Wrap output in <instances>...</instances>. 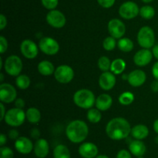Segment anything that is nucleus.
<instances>
[{"mask_svg": "<svg viewBox=\"0 0 158 158\" xmlns=\"http://www.w3.org/2000/svg\"><path fill=\"white\" fill-rule=\"evenodd\" d=\"M131 129V124L126 119L117 117L108 122L106 126V133L111 139L121 140L129 136Z\"/></svg>", "mask_w": 158, "mask_h": 158, "instance_id": "f257e3e1", "label": "nucleus"}, {"mask_svg": "<svg viewBox=\"0 0 158 158\" xmlns=\"http://www.w3.org/2000/svg\"><path fill=\"white\" fill-rule=\"evenodd\" d=\"M89 133L88 125L83 120H73L66 128V135L69 141L74 143H80L86 139Z\"/></svg>", "mask_w": 158, "mask_h": 158, "instance_id": "f03ea898", "label": "nucleus"}, {"mask_svg": "<svg viewBox=\"0 0 158 158\" xmlns=\"http://www.w3.org/2000/svg\"><path fill=\"white\" fill-rule=\"evenodd\" d=\"M73 102L80 108L89 109L95 105L96 98L92 91L83 88L76 91L73 95Z\"/></svg>", "mask_w": 158, "mask_h": 158, "instance_id": "7ed1b4c3", "label": "nucleus"}, {"mask_svg": "<svg viewBox=\"0 0 158 158\" xmlns=\"http://www.w3.org/2000/svg\"><path fill=\"white\" fill-rule=\"evenodd\" d=\"M137 42L142 48H152L155 43V33L152 28L148 26L140 28L137 33Z\"/></svg>", "mask_w": 158, "mask_h": 158, "instance_id": "20e7f679", "label": "nucleus"}, {"mask_svg": "<svg viewBox=\"0 0 158 158\" xmlns=\"http://www.w3.org/2000/svg\"><path fill=\"white\" fill-rule=\"evenodd\" d=\"M26 118V113L22 108H13L8 110L5 116L4 121L12 127H18L24 122Z\"/></svg>", "mask_w": 158, "mask_h": 158, "instance_id": "39448f33", "label": "nucleus"}, {"mask_svg": "<svg viewBox=\"0 0 158 158\" xmlns=\"http://www.w3.org/2000/svg\"><path fill=\"white\" fill-rule=\"evenodd\" d=\"M23 61L17 55H11L5 60L4 69L9 75L19 76L23 71Z\"/></svg>", "mask_w": 158, "mask_h": 158, "instance_id": "423d86ee", "label": "nucleus"}, {"mask_svg": "<svg viewBox=\"0 0 158 158\" xmlns=\"http://www.w3.org/2000/svg\"><path fill=\"white\" fill-rule=\"evenodd\" d=\"M39 48L46 55L53 56L60 50V44L52 37H43L39 42Z\"/></svg>", "mask_w": 158, "mask_h": 158, "instance_id": "0eeeda50", "label": "nucleus"}, {"mask_svg": "<svg viewBox=\"0 0 158 158\" xmlns=\"http://www.w3.org/2000/svg\"><path fill=\"white\" fill-rule=\"evenodd\" d=\"M56 80L61 84L69 83L74 77V71L70 66L66 64L60 65L54 72Z\"/></svg>", "mask_w": 158, "mask_h": 158, "instance_id": "6e6552de", "label": "nucleus"}, {"mask_svg": "<svg viewBox=\"0 0 158 158\" xmlns=\"http://www.w3.org/2000/svg\"><path fill=\"white\" fill-rule=\"evenodd\" d=\"M140 13V9L137 3L132 1L123 2L119 8V14L124 20H132Z\"/></svg>", "mask_w": 158, "mask_h": 158, "instance_id": "1a4fd4ad", "label": "nucleus"}, {"mask_svg": "<svg viewBox=\"0 0 158 158\" xmlns=\"http://www.w3.org/2000/svg\"><path fill=\"white\" fill-rule=\"evenodd\" d=\"M46 19L49 26L56 29L63 27L66 23V19L64 14L57 9L49 11L46 15Z\"/></svg>", "mask_w": 158, "mask_h": 158, "instance_id": "9d476101", "label": "nucleus"}, {"mask_svg": "<svg viewBox=\"0 0 158 158\" xmlns=\"http://www.w3.org/2000/svg\"><path fill=\"white\" fill-rule=\"evenodd\" d=\"M17 99V91L14 86L9 83L0 85V100L2 103H11Z\"/></svg>", "mask_w": 158, "mask_h": 158, "instance_id": "9b49d317", "label": "nucleus"}, {"mask_svg": "<svg viewBox=\"0 0 158 158\" xmlns=\"http://www.w3.org/2000/svg\"><path fill=\"white\" fill-rule=\"evenodd\" d=\"M108 31L111 37L115 39H120L126 32L125 24L119 19H112L108 23Z\"/></svg>", "mask_w": 158, "mask_h": 158, "instance_id": "f8f14e48", "label": "nucleus"}, {"mask_svg": "<svg viewBox=\"0 0 158 158\" xmlns=\"http://www.w3.org/2000/svg\"><path fill=\"white\" fill-rule=\"evenodd\" d=\"M20 50L22 54L27 59H34L37 57L39 53V47L36 43L32 40H24L20 45Z\"/></svg>", "mask_w": 158, "mask_h": 158, "instance_id": "ddd939ff", "label": "nucleus"}, {"mask_svg": "<svg viewBox=\"0 0 158 158\" xmlns=\"http://www.w3.org/2000/svg\"><path fill=\"white\" fill-rule=\"evenodd\" d=\"M153 53L150 49H143L137 51L134 56V62L136 65L139 67H144L149 64L152 60Z\"/></svg>", "mask_w": 158, "mask_h": 158, "instance_id": "4468645a", "label": "nucleus"}, {"mask_svg": "<svg viewBox=\"0 0 158 158\" xmlns=\"http://www.w3.org/2000/svg\"><path fill=\"white\" fill-rule=\"evenodd\" d=\"M116 77L110 71L103 72L99 77V85L104 91L111 90L116 85Z\"/></svg>", "mask_w": 158, "mask_h": 158, "instance_id": "2eb2a0df", "label": "nucleus"}, {"mask_svg": "<svg viewBox=\"0 0 158 158\" xmlns=\"http://www.w3.org/2000/svg\"><path fill=\"white\" fill-rule=\"evenodd\" d=\"M15 148L22 154H29L33 150L34 145L30 139L26 136H19L15 141Z\"/></svg>", "mask_w": 158, "mask_h": 158, "instance_id": "dca6fc26", "label": "nucleus"}, {"mask_svg": "<svg viewBox=\"0 0 158 158\" xmlns=\"http://www.w3.org/2000/svg\"><path fill=\"white\" fill-rule=\"evenodd\" d=\"M80 156L83 158H95L98 155V147L90 142H85L80 146L78 150Z\"/></svg>", "mask_w": 158, "mask_h": 158, "instance_id": "f3484780", "label": "nucleus"}, {"mask_svg": "<svg viewBox=\"0 0 158 158\" xmlns=\"http://www.w3.org/2000/svg\"><path fill=\"white\" fill-rule=\"evenodd\" d=\"M147 75L146 73L142 70H134L131 71L128 75L127 81L131 86L140 87L144 84L146 81Z\"/></svg>", "mask_w": 158, "mask_h": 158, "instance_id": "a211bd4d", "label": "nucleus"}, {"mask_svg": "<svg viewBox=\"0 0 158 158\" xmlns=\"http://www.w3.org/2000/svg\"><path fill=\"white\" fill-rule=\"evenodd\" d=\"M34 153L38 158H45L48 156L49 152V143L45 139H36L34 144Z\"/></svg>", "mask_w": 158, "mask_h": 158, "instance_id": "6ab92c4d", "label": "nucleus"}, {"mask_svg": "<svg viewBox=\"0 0 158 158\" xmlns=\"http://www.w3.org/2000/svg\"><path fill=\"white\" fill-rule=\"evenodd\" d=\"M129 150L134 156H143L147 151V147L144 143L140 139H134L129 143Z\"/></svg>", "mask_w": 158, "mask_h": 158, "instance_id": "aec40b11", "label": "nucleus"}, {"mask_svg": "<svg viewBox=\"0 0 158 158\" xmlns=\"http://www.w3.org/2000/svg\"><path fill=\"white\" fill-rule=\"evenodd\" d=\"M113 104V99L110 94H101L96 99V107L100 111H106Z\"/></svg>", "mask_w": 158, "mask_h": 158, "instance_id": "412c9836", "label": "nucleus"}, {"mask_svg": "<svg viewBox=\"0 0 158 158\" xmlns=\"http://www.w3.org/2000/svg\"><path fill=\"white\" fill-rule=\"evenodd\" d=\"M131 135L135 139H145L149 135V129L148 126L143 124H138L136 125L131 129Z\"/></svg>", "mask_w": 158, "mask_h": 158, "instance_id": "4be33fe9", "label": "nucleus"}, {"mask_svg": "<svg viewBox=\"0 0 158 158\" xmlns=\"http://www.w3.org/2000/svg\"><path fill=\"white\" fill-rule=\"evenodd\" d=\"M38 71L43 76H49L54 74L56 69L52 62L49 60H42L38 64Z\"/></svg>", "mask_w": 158, "mask_h": 158, "instance_id": "5701e85b", "label": "nucleus"}, {"mask_svg": "<svg viewBox=\"0 0 158 158\" xmlns=\"http://www.w3.org/2000/svg\"><path fill=\"white\" fill-rule=\"evenodd\" d=\"M26 116L29 122L32 124L38 123L41 119V113L40 110L35 107H31L28 108L26 112Z\"/></svg>", "mask_w": 158, "mask_h": 158, "instance_id": "b1692460", "label": "nucleus"}, {"mask_svg": "<svg viewBox=\"0 0 158 158\" xmlns=\"http://www.w3.org/2000/svg\"><path fill=\"white\" fill-rule=\"evenodd\" d=\"M53 158H71L70 151L66 146L59 144L53 150Z\"/></svg>", "mask_w": 158, "mask_h": 158, "instance_id": "393cba45", "label": "nucleus"}, {"mask_svg": "<svg viewBox=\"0 0 158 158\" xmlns=\"http://www.w3.org/2000/svg\"><path fill=\"white\" fill-rule=\"evenodd\" d=\"M126 68V62L121 58L115 59L111 63V72L115 74H120L124 71Z\"/></svg>", "mask_w": 158, "mask_h": 158, "instance_id": "a878e982", "label": "nucleus"}, {"mask_svg": "<svg viewBox=\"0 0 158 158\" xmlns=\"http://www.w3.org/2000/svg\"><path fill=\"white\" fill-rule=\"evenodd\" d=\"M117 46L123 52H130L134 49V42L127 37H122L117 42Z\"/></svg>", "mask_w": 158, "mask_h": 158, "instance_id": "bb28decb", "label": "nucleus"}, {"mask_svg": "<svg viewBox=\"0 0 158 158\" xmlns=\"http://www.w3.org/2000/svg\"><path fill=\"white\" fill-rule=\"evenodd\" d=\"M86 117L88 120L92 123H98L101 120L102 115L98 108H91L87 111Z\"/></svg>", "mask_w": 158, "mask_h": 158, "instance_id": "cd10ccee", "label": "nucleus"}, {"mask_svg": "<svg viewBox=\"0 0 158 158\" xmlns=\"http://www.w3.org/2000/svg\"><path fill=\"white\" fill-rule=\"evenodd\" d=\"M140 15L145 20H151L155 15V9L153 6L146 5L140 9Z\"/></svg>", "mask_w": 158, "mask_h": 158, "instance_id": "c85d7f7f", "label": "nucleus"}, {"mask_svg": "<svg viewBox=\"0 0 158 158\" xmlns=\"http://www.w3.org/2000/svg\"><path fill=\"white\" fill-rule=\"evenodd\" d=\"M31 83V80L29 76L26 74H19L17 76L15 79V84L16 86L20 89H26L29 87Z\"/></svg>", "mask_w": 158, "mask_h": 158, "instance_id": "c756f323", "label": "nucleus"}, {"mask_svg": "<svg viewBox=\"0 0 158 158\" xmlns=\"http://www.w3.org/2000/svg\"><path fill=\"white\" fill-rule=\"evenodd\" d=\"M134 101V95L130 91L123 92L119 96V102L123 105H129Z\"/></svg>", "mask_w": 158, "mask_h": 158, "instance_id": "7c9ffc66", "label": "nucleus"}, {"mask_svg": "<svg viewBox=\"0 0 158 158\" xmlns=\"http://www.w3.org/2000/svg\"><path fill=\"white\" fill-rule=\"evenodd\" d=\"M111 63L109 58L106 56H103V57H100L97 62V65H98V68L101 70L103 72H106V71H109V70H110L111 67Z\"/></svg>", "mask_w": 158, "mask_h": 158, "instance_id": "2f4dec72", "label": "nucleus"}, {"mask_svg": "<svg viewBox=\"0 0 158 158\" xmlns=\"http://www.w3.org/2000/svg\"><path fill=\"white\" fill-rule=\"evenodd\" d=\"M116 46H117V41H116V39L114 38V37L110 36V37H106V38L103 40V47L106 50H114L116 48Z\"/></svg>", "mask_w": 158, "mask_h": 158, "instance_id": "473e14b6", "label": "nucleus"}, {"mask_svg": "<svg viewBox=\"0 0 158 158\" xmlns=\"http://www.w3.org/2000/svg\"><path fill=\"white\" fill-rule=\"evenodd\" d=\"M42 5L46 8V9L53 10L56 9L59 3V0H41Z\"/></svg>", "mask_w": 158, "mask_h": 158, "instance_id": "72a5a7b5", "label": "nucleus"}, {"mask_svg": "<svg viewBox=\"0 0 158 158\" xmlns=\"http://www.w3.org/2000/svg\"><path fill=\"white\" fill-rule=\"evenodd\" d=\"M14 153L11 148L8 147H1L0 158H13Z\"/></svg>", "mask_w": 158, "mask_h": 158, "instance_id": "f704fd0d", "label": "nucleus"}, {"mask_svg": "<svg viewBox=\"0 0 158 158\" xmlns=\"http://www.w3.org/2000/svg\"><path fill=\"white\" fill-rule=\"evenodd\" d=\"M116 0H97V2L101 7L105 9H109L111 8L115 3Z\"/></svg>", "mask_w": 158, "mask_h": 158, "instance_id": "c9c22d12", "label": "nucleus"}, {"mask_svg": "<svg viewBox=\"0 0 158 158\" xmlns=\"http://www.w3.org/2000/svg\"><path fill=\"white\" fill-rule=\"evenodd\" d=\"M8 49V41L6 37L0 36V53L4 54Z\"/></svg>", "mask_w": 158, "mask_h": 158, "instance_id": "e433bc0d", "label": "nucleus"}, {"mask_svg": "<svg viewBox=\"0 0 158 158\" xmlns=\"http://www.w3.org/2000/svg\"><path fill=\"white\" fill-rule=\"evenodd\" d=\"M116 158H132L131 152L127 150H120L117 153Z\"/></svg>", "mask_w": 158, "mask_h": 158, "instance_id": "4c0bfd02", "label": "nucleus"}, {"mask_svg": "<svg viewBox=\"0 0 158 158\" xmlns=\"http://www.w3.org/2000/svg\"><path fill=\"white\" fill-rule=\"evenodd\" d=\"M25 105H26V102H25V101L23 100V99H21V98H17V99L15 100V108H22V109H23Z\"/></svg>", "mask_w": 158, "mask_h": 158, "instance_id": "58836bf2", "label": "nucleus"}, {"mask_svg": "<svg viewBox=\"0 0 158 158\" xmlns=\"http://www.w3.org/2000/svg\"><path fill=\"white\" fill-rule=\"evenodd\" d=\"M6 25H7V19H6V15L1 14L0 15V30L4 29Z\"/></svg>", "mask_w": 158, "mask_h": 158, "instance_id": "ea45409f", "label": "nucleus"}, {"mask_svg": "<svg viewBox=\"0 0 158 158\" xmlns=\"http://www.w3.org/2000/svg\"><path fill=\"white\" fill-rule=\"evenodd\" d=\"M9 136L11 139H15V140H16V139L19 137L18 130H16L15 129H12L9 132Z\"/></svg>", "mask_w": 158, "mask_h": 158, "instance_id": "a19ab883", "label": "nucleus"}, {"mask_svg": "<svg viewBox=\"0 0 158 158\" xmlns=\"http://www.w3.org/2000/svg\"><path fill=\"white\" fill-rule=\"evenodd\" d=\"M30 136H32L33 139H40V131L38 129L34 128L33 129L31 130Z\"/></svg>", "mask_w": 158, "mask_h": 158, "instance_id": "79ce46f5", "label": "nucleus"}, {"mask_svg": "<svg viewBox=\"0 0 158 158\" xmlns=\"http://www.w3.org/2000/svg\"><path fill=\"white\" fill-rule=\"evenodd\" d=\"M152 74L155 80L158 81V61L154 63L152 67Z\"/></svg>", "mask_w": 158, "mask_h": 158, "instance_id": "37998d69", "label": "nucleus"}, {"mask_svg": "<svg viewBox=\"0 0 158 158\" xmlns=\"http://www.w3.org/2000/svg\"><path fill=\"white\" fill-rule=\"evenodd\" d=\"M151 88L154 92H158V81L155 80L151 83Z\"/></svg>", "mask_w": 158, "mask_h": 158, "instance_id": "c03bdc74", "label": "nucleus"}, {"mask_svg": "<svg viewBox=\"0 0 158 158\" xmlns=\"http://www.w3.org/2000/svg\"><path fill=\"white\" fill-rule=\"evenodd\" d=\"M7 142V137L4 133H1L0 135V146L1 147H4L5 144Z\"/></svg>", "mask_w": 158, "mask_h": 158, "instance_id": "a18cd8bd", "label": "nucleus"}, {"mask_svg": "<svg viewBox=\"0 0 158 158\" xmlns=\"http://www.w3.org/2000/svg\"><path fill=\"white\" fill-rule=\"evenodd\" d=\"M0 107H1V118H0V120L2 121L4 120V118H5V116H6V108H5V106L4 105H3V103L2 102L1 104H0Z\"/></svg>", "mask_w": 158, "mask_h": 158, "instance_id": "49530a36", "label": "nucleus"}, {"mask_svg": "<svg viewBox=\"0 0 158 158\" xmlns=\"http://www.w3.org/2000/svg\"><path fill=\"white\" fill-rule=\"evenodd\" d=\"M152 53L154 57L158 60V44L154 45L152 47Z\"/></svg>", "mask_w": 158, "mask_h": 158, "instance_id": "de8ad7c7", "label": "nucleus"}, {"mask_svg": "<svg viewBox=\"0 0 158 158\" xmlns=\"http://www.w3.org/2000/svg\"><path fill=\"white\" fill-rule=\"evenodd\" d=\"M153 128H154V132H155L157 134H158V119L154 121V125H153Z\"/></svg>", "mask_w": 158, "mask_h": 158, "instance_id": "09e8293b", "label": "nucleus"}, {"mask_svg": "<svg viewBox=\"0 0 158 158\" xmlns=\"http://www.w3.org/2000/svg\"><path fill=\"white\" fill-rule=\"evenodd\" d=\"M95 158H109V157H108V156H106V155L101 154V155H97V156H96Z\"/></svg>", "mask_w": 158, "mask_h": 158, "instance_id": "8fccbe9b", "label": "nucleus"}, {"mask_svg": "<svg viewBox=\"0 0 158 158\" xmlns=\"http://www.w3.org/2000/svg\"><path fill=\"white\" fill-rule=\"evenodd\" d=\"M128 75H129V74H123V75L122 76V78H123V80H127Z\"/></svg>", "mask_w": 158, "mask_h": 158, "instance_id": "3c124183", "label": "nucleus"}, {"mask_svg": "<svg viewBox=\"0 0 158 158\" xmlns=\"http://www.w3.org/2000/svg\"><path fill=\"white\" fill-rule=\"evenodd\" d=\"M3 80H4V76H3L2 73H1V74H0V81L2 82Z\"/></svg>", "mask_w": 158, "mask_h": 158, "instance_id": "603ef678", "label": "nucleus"}, {"mask_svg": "<svg viewBox=\"0 0 158 158\" xmlns=\"http://www.w3.org/2000/svg\"><path fill=\"white\" fill-rule=\"evenodd\" d=\"M3 67V63H2V58L0 57V69H2Z\"/></svg>", "mask_w": 158, "mask_h": 158, "instance_id": "864d4df0", "label": "nucleus"}, {"mask_svg": "<svg viewBox=\"0 0 158 158\" xmlns=\"http://www.w3.org/2000/svg\"><path fill=\"white\" fill-rule=\"evenodd\" d=\"M141 1L144 3H151V2H153V0H141Z\"/></svg>", "mask_w": 158, "mask_h": 158, "instance_id": "5fc2aeb1", "label": "nucleus"}, {"mask_svg": "<svg viewBox=\"0 0 158 158\" xmlns=\"http://www.w3.org/2000/svg\"><path fill=\"white\" fill-rule=\"evenodd\" d=\"M155 142H156V143L158 144V134H157V136L155 137Z\"/></svg>", "mask_w": 158, "mask_h": 158, "instance_id": "6e6d98bb", "label": "nucleus"}, {"mask_svg": "<svg viewBox=\"0 0 158 158\" xmlns=\"http://www.w3.org/2000/svg\"><path fill=\"white\" fill-rule=\"evenodd\" d=\"M138 158H143V156H139Z\"/></svg>", "mask_w": 158, "mask_h": 158, "instance_id": "4d7b16f0", "label": "nucleus"}]
</instances>
